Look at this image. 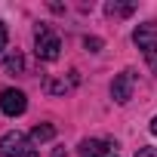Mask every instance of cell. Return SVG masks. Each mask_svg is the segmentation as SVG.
Masks as SVG:
<instances>
[{
	"mask_svg": "<svg viewBox=\"0 0 157 157\" xmlns=\"http://www.w3.org/2000/svg\"><path fill=\"white\" fill-rule=\"evenodd\" d=\"M0 157H40L31 136L19 132V129H10L0 136Z\"/></svg>",
	"mask_w": 157,
	"mask_h": 157,
	"instance_id": "1",
	"label": "cell"
},
{
	"mask_svg": "<svg viewBox=\"0 0 157 157\" xmlns=\"http://www.w3.org/2000/svg\"><path fill=\"white\" fill-rule=\"evenodd\" d=\"M59 52H62V40H59V34L49 31L46 25H37V31H34V56H37L40 62H56Z\"/></svg>",
	"mask_w": 157,
	"mask_h": 157,
	"instance_id": "2",
	"label": "cell"
},
{
	"mask_svg": "<svg viewBox=\"0 0 157 157\" xmlns=\"http://www.w3.org/2000/svg\"><path fill=\"white\" fill-rule=\"evenodd\" d=\"M132 40H136V46L142 49V56L157 68V22H145V25H139V28L132 31Z\"/></svg>",
	"mask_w": 157,
	"mask_h": 157,
	"instance_id": "3",
	"label": "cell"
},
{
	"mask_svg": "<svg viewBox=\"0 0 157 157\" xmlns=\"http://www.w3.org/2000/svg\"><path fill=\"white\" fill-rule=\"evenodd\" d=\"M0 111H3L6 117H22L28 111V96L16 86H6L3 93H0Z\"/></svg>",
	"mask_w": 157,
	"mask_h": 157,
	"instance_id": "4",
	"label": "cell"
},
{
	"mask_svg": "<svg viewBox=\"0 0 157 157\" xmlns=\"http://www.w3.org/2000/svg\"><path fill=\"white\" fill-rule=\"evenodd\" d=\"M77 154L80 157H120L117 142H111V139H83L77 145Z\"/></svg>",
	"mask_w": 157,
	"mask_h": 157,
	"instance_id": "5",
	"label": "cell"
},
{
	"mask_svg": "<svg viewBox=\"0 0 157 157\" xmlns=\"http://www.w3.org/2000/svg\"><path fill=\"white\" fill-rule=\"evenodd\" d=\"M132 86H136V71L126 68V71H120L114 80H111V99L117 105H126L132 99Z\"/></svg>",
	"mask_w": 157,
	"mask_h": 157,
	"instance_id": "6",
	"label": "cell"
},
{
	"mask_svg": "<svg viewBox=\"0 0 157 157\" xmlns=\"http://www.w3.org/2000/svg\"><path fill=\"white\" fill-rule=\"evenodd\" d=\"M52 136H56V126H52V123H37V126L31 129V142H34V145H43V142H49Z\"/></svg>",
	"mask_w": 157,
	"mask_h": 157,
	"instance_id": "7",
	"label": "cell"
},
{
	"mask_svg": "<svg viewBox=\"0 0 157 157\" xmlns=\"http://www.w3.org/2000/svg\"><path fill=\"white\" fill-rule=\"evenodd\" d=\"M105 13L108 16H129V13H136V3H108Z\"/></svg>",
	"mask_w": 157,
	"mask_h": 157,
	"instance_id": "8",
	"label": "cell"
},
{
	"mask_svg": "<svg viewBox=\"0 0 157 157\" xmlns=\"http://www.w3.org/2000/svg\"><path fill=\"white\" fill-rule=\"evenodd\" d=\"M6 71H25V59H22V52H13V56L6 59Z\"/></svg>",
	"mask_w": 157,
	"mask_h": 157,
	"instance_id": "9",
	"label": "cell"
},
{
	"mask_svg": "<svg viewBox=\"0 0 157 157\" xmlns=\"http://www.w3.org/2000/svg\"><path fill=\"white\" fill-rule=\"evenodd\" d=\"M83 46H86L90 52H99V46H102V40H99V37H86V40H83Z\"/></svg>",
	"mask_w": 157,
	"mask_h": 157,
	"instance_id": "10",
	"label": "cell"
},
{
	"mask_svg": "<svg viewBox=\"0 0 157 157\" xmlns=\"http://www.w3.org/2000/svg\"><path fill=\"white\" fill-rule=\"evenodd\" d=\"M136 157H157V148H139Z\"/></svg>",
	"mask_w": 157,
	"mask_h": 157,
	"instance_id": "11",
	"label": "cell"
},
{
	"mask_svg": "<svg viewBox=\"0 0 157 157\" xmlns=\"http://www.w3.org/2000/svg\"><path fill=\"white\" fill-rule=\"evenodd\" d=\"M6 37H10V31H6L3 22H0V52H3V46H6Z\"/></svg>",
	"mask_w": 157,
	"mask_h": 157,
	"instance_id": "12",
	"label": "cell"
},
{
	"mask_svg": "<svg viewBox=\"0 0 157 157\" xmlns=\"http://www.w3.org/2000/svg\"><path fill=\"white\" fill-rule=\"evenodd\" d=\"M52 157H68V151L65 148H52Z\"/></svg>",
	"mask_w": 157,
	"mask_h": 157,
	"instance_id": "13",
	"label": "cell"
},
{
	"mask_svg": "<svg viewBox=\"0 0 157 157\" xmlns=\"http://www.w3.org/2000/svg\"><path fill=\"white\" fill-rule=\"evenodd\" d=\"M151 136H157V114H154V120H151Z\"/></svg>",
	"mask_w": 157,
	"mask_h": 157,
	"instance_id": "14",
	"label": "cell"
}]
</instances>
